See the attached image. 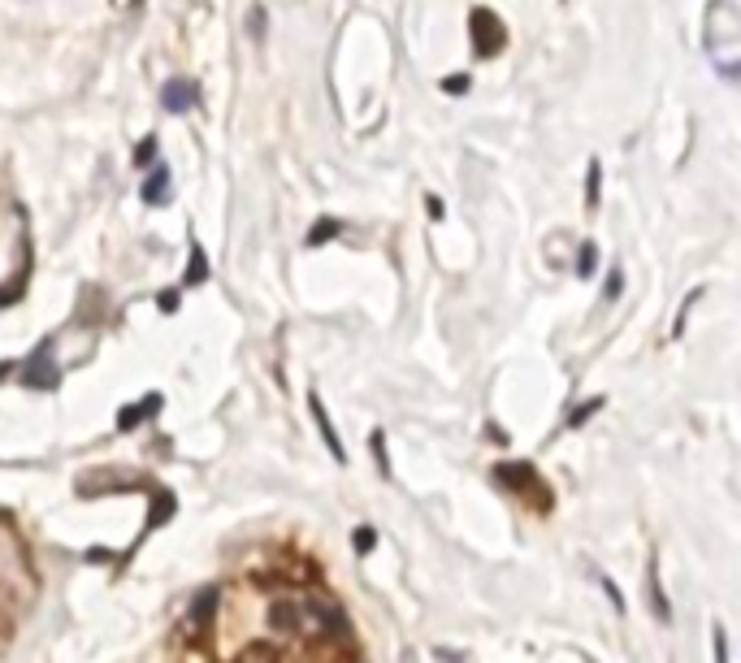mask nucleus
I'll use <instances>...</instances> for the list:
<instances>
[{
  "instance_id": "2eb2a0df",
  "label": "nucleus",
  "mask_w": 741,
  "mask_h": 663,
  "mask_svg": "<svg viewBox=\"0 0 741 663\" xmlns=\"http://www.w3.org/2000/svg\"><path fill=\"white\" fill-rule=\"evenodd\" d=\"M598 412H603V399H585V403H581V408H577V412H572V416H568V429H581V425H585V421H590V416H598Z\"/></svg>"
},
{
  "instance_id": "f257e3e1",
  "label": "nucleus",
  "mask_w": 741,
  "mask_h": 663,
  "mask_svg": "<svg viewBox=\"0 0 741 663\" xmlns=\"http://www.w3.org/2000/svg\"><path fill=\"white\" fill-rule=\"evenodd\" d=\"M702 44H707V57L715 61V70L724 78L737 74L741 61V13L733 0H711L707 5V31H702Z\"/></svg>"
},
{
  "instance_id": "4468645a",
  "label": "nucleus",
  "mask_w": 741,
  "mask_h": 663,
  "mask_svg": "<svg viewBox=\"0 0 741 663\" xmlns=\"http://www.w3.org/2000/svg\"><path fill=\"white\" fill-rule=\"evenodd\" d=\"M598 178H603V165L598 161H590V174H585V208H598Z\"/></svg>"
},
{
  "instance_id": "b1692460",
  "label": "nucleus",
  "mask_w": 741,
  "mask_h": 663,
  "mask_svg": "<svg viewBox=\"0 0 741 663\" xmlns=\"http://www.w3.org/2000/svg\"><path fill=\"white\" fill-rule=\"evenodd\" d=\"M252 35H265V9H252Z\"/></svg>"
},
{
  "instance_id": "393cba45",
  "label": "nucleus",
  "mask_w": 741,
  "mask_h": 663,
  "mask_svg": "<svg viewBox=\"0 0 741 663\" xmlns=\"http://www.w3.org/2000/svg\"><path fill=\"white\" fill-rule=\"evenodd\" d=\"M425 213H429V217H434V221L442 217V200H438V195H429V200H425Z\"/></svg>"
},
{
  "instance_id": "20e7f679",
  "label": "nucleus",
  "mask_w": 741,
  "mask_h": 663,
  "mask_svg": "<svg viewBox=\"0 0 741 663\" xmlns=\"http://www.w3.org/2000/svg\"><path fill=\"white\" fill-rule=\"evenodd\" d=\"M195 100H200V83H195V78H169L161 87L165 113H187V109H195Z\"/></svg>"
},
{
  "instance_id": "6e6552de",
  "label": "nucleus",
  "mask_w": 741,
  "mask_h": 663,
  "mask_svg": "<svg viewBox=\"0 0 741 663\" xmlns=\"http://www.w3.org/2000/svg\"><path fill=\"white\" fill-rule=\"evenodd\" d=\"M646 590H650V607H655V620H672V607H668V598H663L659 559H655V555H650V564H646Z\"/></svg>"
},
{
  "instance_id": "bb28decb",
  "label": "nucleus",
  "mask_w": 741,
  "mask_h": 663,
  "mask_svg": "<svg viewBox=\"0 0 741 663\" xmlns=\"http://www.w3.org/2000/svg\"><path fill=\"white\" fill-rule=\"evenodd\" d=\"M13 373V364H0V382H5V377Z\"/></svg>"
},
{
  "instance_id": "ddd939ff",
  "label": "nucleus",
  "mask_w": 741,
  "mask_h": 663,
  "mask_svg": "<svg viewBox=\"0 0 741 663\" xmlns=\"http://www.w3.org/2000/svg\"><path fill=\"white\" fill-rule=\"evenodd\" d=\"M174 507H178V499L169 490H161V494H156V507L148 512V525H165V520L174 516Z\"/></svg>"
},
{
  "instance_id": "5701e85b",
  "label": "nucleus",
  "mask_w": 741,
  "mask_h": 663,
  "mask_svg": "<svg viewBox=\"0 0 741 663\" xmlns=\"http://www.w3.org/2000/svg\"><path fill=\"white\" fill-rule=\"evenodd\" d=\"M620 291H624V273H620V269H611V273H607V299H616Z\"/></svg>"
},
{
  "instance_id": "412c9836",
  "label": "nucleus",
  "mask_w": 741,
  "mask_h": 663,
  "mask_svg": "<svg viewBox=\"0 0 741 663\" xmlns=\"http://www.w3.org/2000/svg\"><path fill=\"white\" fill-rule=\"evenodd\" d=\"M715 663H728V633H724V624H715Z\"/></svg>"
},
{
  "instance_id": "dca6fc26",
  "label": "nucleus",
  "mask_w": 741,
  "mask_h": 663,
  "mask_svg": "<svg viewBox=\"0 0 741 663\" xmlns=\"http://www.w3.org/2000/svg\"><path fill=\"white\" fill-rule=\"evenodd\" d=\"M369 447H373V460H377V473L390 477V460H386V434L382 429H373V438H369Z\"/></svg>"
},
{
  "instance_id": "f03ea898",
  "label": "nucleus",
  "mask_w": 741,
  "mask_h": 663,
  "mask_svg": "<svg viewBox=\"0 0 741 663\" xmlns=\"http://www.w3.org/2000/svg\"><path fill=\"white\" fill-rule=\"evenodd\" d=\"M295 637L304 642H347L351 637V620L343 616V607L325 594H312V598H295V624H291Z\"/></svg>"
},
{
  "instance_id": "9b49d317",
  "label": "nucleus",
  "mask_w": 741,
  "mask_h": 663,
  "mask_svg": "<svg viewBox=\"0 0 741 663\" xmlns=\"http://www.w3.org/2000/svg\"><path fill=\"white\" fill-rule=\"evenodd\" d=\"M338 230H343V221H338V217H321L317 226L308 230V247H321V243H330Z\"/></svg>"
},
{
  "instance_id": "aec40b11",
  "label": "nucleus",
  "mask_w": 741,
  "mask_h": 663,
  "mask_svg": "<svg viewBox=\"0 0 741 663\" xmlns=\"http://www.w3.org/2000/svg\"><path fill=\"white\" fill-rule=\"evenodd\" d=\"M577 273H581V278H590V273H594V243H585L577 252Z\"/></svg>"
},
{
  "instance_id": "0eeeda50",
  "label": "nucleus",
  "mask_w": 741,
  "mask_h": 663,
  "mask_svg": "<svg viewBox=\"0 0 741 663\" xmlns=\"http://www.w3.org/2000/svg\"><path fill=\"white\" fill-rule=\"evenodd\" d=\"M494 481L507 486V490H533L538 486V473H533L529 464H499L494 468Z\"/></svg>"
},
{
  "instance_id": "a211bd4d",
  "label": "nucleus",
  "mask_w": 741,
  "mask_h": 663,
  "mask_svg": "<svg viewBox=\"0 0 741 663\" xmlns=\"http://www.w3.org/2000/svg\"><path fill=\"white\" fill-rule=\"evenodd\" d=\"M373 542H377V529H373V525H360L356 533H351V546H356L360 555H364V551H373Z\"/></svg>"
},
{
  "instance_id": "f8f14e48",
  "label": "nucleus",
  "mask_w": 741,
  "mask_h": 663,
  "mask_svg": "<svg viewBox=\"0 0 741 663\" xmlns=\"http://www.w3.org/2000/svg\"><path fill=\"white\" fill-rule=\"evenodd\" d=\"M204 278H208V256H204V247L195 243V247H191V269H187V278H182V282H187V286H200Z\"/></svg>"
},
{
  "instance_id": "423d86ee",
  "label": "nucleus",
  "mask_w": 741,
  "mask_h": 663,
  "mask_svg": "<svg viewBox=\"0 0 741 663\" xmlns=\"http://www.w3.org/2000/svg\"><path fill=\"white\" fill-rule=\"evenodd\" d=\"M308 408H312V421H317V429H321V438H325V447H330V455H334L338 464H347V447L338 442V429H334L330 416H325L321 395H308Z\"/></svg>"
},
{
  "instance_id": "6ab92c4d",
  "label": "nucleus",
  "mask_w": 741,
  "mask_h": 663,
  "mask_svg": "<svg viewBox=\"0 0 741 663\" xmlns=\"http://www.w3.org/2000/svg\"><path fill=\"white\" fill-rule=\"evenodd\" d=\"M468 87H473V78H468V74H447V78H442V91H451V96H460V91H468Z\"/></svg>"
},
{
  "instance_id": "9d476101",
  "label": "nucleus",
  "mask_w": 741,
  "mask_h": 663,
  "mask_svg": "<svg viewBox=\"0 0 741 663\" xmlns=\"http://www.w3.org/2000/svg\"><path fill=\"white\" fill-rule=\"evenodd\" d=\"M156 408H161V395H148L139 403H130V408L117 416V429H135L139 421H148V416H156Z\"/></svg>"
},
{
  "instance_id": "a878e982",
  "label": "nucleus",
  "mask_w": 741,
  "mask_h": 663,
  "mask_svg": "<svg viewBox=\"0 0 741 663\" xmlns=\"http://www.w3.org/2000/svg\"><path fill=\"white\" fill-rule=\"evenodd\" d=\"M161 308L174 312V308H178V291H161Z\"/></svg>"
},
{
  "instance_id": "39448f33",
  "label": "nucleus",
  "mask_w": 741,
  "mask_h": 663,
  "mask_svg": "<svg viewBox=\"0 0 741 663\" xmlns=\"http://www.w3.org/2000/svg\"><path fill=\"white\" fill-rule=\"evenodd\" d=\"M48 343H39L35 347V356L22 364V382L31 386V390H48V386H57V369H52V356H48Z\"/></svg>"
},
{
  "instance_id": "7ed1b4c3",
  "label": "nucleus",
  "mask_w": 741,
  "mask_h": 663,
  "mask_svg": "<svg viewBox=\"0 0 741 663\" xmlns=\"http://www.w3.org/2000/svg\"><path fill=\"white\" fill-rule=\"evenodd\" d=\"M468 35H473V57H494V52H503L507 44V31L499 22V13L490 9H473V18H468Z\"/></svg>"
},
{
  "instance_id": "f3484780",
  "label": "nucleus",
  "mask_w": 741,
  "mask_h": 663,
  "mask_svg": "<svg viewBox=\"0 0 741 663\" xmlns=\"http://www.w3.org/2000/svg\"><path fill=\"white\" fill-rule=\"evenodd\" d=\"M156 148H161V143H156V135L139 139V148H135V165H139V169H152V161H156Z\"/></svg>"
},
{
  "instance_id": "1a4fd4ad",
  "label": "nucleus",
  "mask_w": 741,
  "mask_h": 663,
  "mask_svg": "<svg viewBox=\"0 0 741 663\" xmlns=\"http://www.w3.org/2000/svg\"><path fill=\"white\" fill-rule=\"evenodd\" d=\"M169 191H174V178H169L165 165H152L148 182H143V200L148 204H169Z\"/></svg>"
},
{
  "instance_id": "4be33fe9",
  "label": "nucleus",
  "mask_w": 741,
  "mask_h": 663,
  "mask_svg": "<svg viewBox=\"0 0 741 663\" xmlns=\"http://www.w3.org/2000/svg\"><path fill=\"white\" fill-rule=\"evenodd\" d=\"M598 585H603V590H607L611 607H616V611H624V598H620V590H616V581H611V577H598Z\"/></svg>"
}]
</instances>
